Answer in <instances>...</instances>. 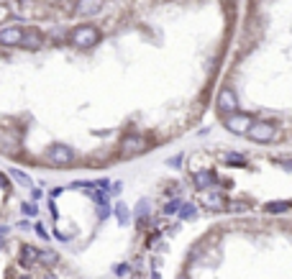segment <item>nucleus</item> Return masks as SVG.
<instances>
[{
  "label": "nucleus",
  "instance_id": "f257e3e1",
  "mask_svg": "<svg viewBox=\"0 0 292 279\" xmlns=\"http://www.w3.org/2000/svg\"><path fill=\"white\" fill-rule=\"evenodd\" d=\"M97 41H100V31L93 29V26H80V29H75V33H72V44H75V46H82V49L95 46Z\"/></svg>",
  "mask_w": 292,
  "mask_h": 279
},
{
  "label": "nucleus",
  "instance_id": "f03ea898",
  "mask_svg": "<svg viewBox=\"0 0 292 279\" xmlns=\"http://www.w3.org/2000/svg\"><path fill=\"white\" fill-rule=\"evenodd\" d=\"M246 133H249V139H254V141L267 143V141H272V136H275V125L264 123V121H251V125L246 128Z\"/></svg>",
  "mask_w": 292,
  "mask_h": 279
},
{
  "label": "nucleus",
  "instance_id": "7ed1b4c3",
  "mask_svg": "<svg viewBox=\"0 0 292 279\" xmlns=\"http://www.w3.org/2000/svg\"><path fill=\"white\" fill-rule=\"evenodd\" d=\"M47 156H49V161L54 167H67V164L75 161V151L67 149V146H54V149H49Z\"/></svg>",
  "mask_w": 292,
  "mask_h": 279
},
{
  "label": "nucleus",
  "instance_id": "20e7f679",
  "mask_svg": "<svg viewBox=\"0 0 292 279\" xmlns=\"http://www.w3.org/2000/svg\"><path fill=\"white\" fill-rule=\"evenodd\" d=\"M251 125V118L249 115H239V113H231L226 118V128L233 131V133H246V128Z\"/></svg>",
  "mask_w": 292,
  "mask_h": 279
},
{
  "label": "nucleus",
  "instance_id": "39448f33",
  "mask_svg": "<svg viewBox=\"0 0 292 279\" xmlns=\"http://www.w3.org/2000/svg\"><path fill=\"white\" fill-rule=\"evenodd\" d=\"M21 36H23L21 26H5V29H0V44L16 46V44H21Z\"/></svg>",
  "mask_w": 292,
  "mask_h": 279
},
{
  "label": "nucleus",
  "instance_id": "423d86ee",
  "mask_svg": "<svg viewBox=\"0 0 292 279\" xmlns=\"http://www.w3.org/2000/svg\"><path fill=\"white\" fill-rule=\"evenodd\" d=\"M121 149L126 151V154H144V151H146V139H141V136H126L121 141Z\"/></svg>",
  "mask_w": 292,
  "mask_h": 279
},
{
  "label": "nucleus",
  "instance_id": "0eeeda50",
  "mask_svg": "<svg viewBox=\"0 0 292 279\" xmlns=\"http://www.w3.org/2000/svg\"><path fill=\"white\" fill-rule=\"evenodd\" d=\"M218 108H221L223 113H233L236 108H239V100H236L233 90H221V95H218Z\"/></svg>",
  "mask_w": 292,
  "mask_h": 279
},
{
  "label": "nucleus",
  "instance_id": "6e6552de",
  "mask_svg": "<svg viewBox=\"0 0 292 279\" xmlns=\"http://www.w3.org/2000/svg\"><path fill=\"white\" fill-rule=\"evenodd\" d=\"M21 44H23L26 49H41L44 39H41V33H39V31H29V33H23V36H21Z\"/></svg>",
  "mask_w": 292,
  "mask_h": 279
},
{
  "label": "nucleus",
  "instance_id": "1a4fd4ad",
  "mask_svg": "<svg viewBox=\"0 0 292 279\" xmlns=\"http://www.w3.org/2000/svg\"><path fill=\"white\" fill-rule=\"evenodd\" d=\"M223 195L221 192H208L205 195V208L208 210H223Z\"/></svg>",
  "mask_w": 292,
  "mask_h": 279
},
{
  "label": "nucleus",
  "instance_id": "9d476101",
  "mask_svg": "<svg viewBox=\"0 0 292 279\" xmlns=\"http://www.w3.org/2000/svg\"><path fill=\"white\" fill-rule=\"evenodd\" d=\"M21 262H23L26 266L33 264V262H39V248L31 246V244H26V246L21 248Z\"/></svg>",
  "mask_w": 292,
  "mask_h": 279
},
{
  "label": "nucleus",
  "instance_id": "9b49d317",
  "mask_svg": "<svg viewBox=\"0 0 292 279\" xmlns=\"http://www.w3.org/2000/svg\"><path fill=\"white\" fill-rule=\"evenodd\" d=\"M103 0H80L77 3V13H97Z\"/></svg>",
  "mask_w": 292,
  "mask_h": 279
},
{
  "label": "nucleus",
  "instance_id": "f8f14e48",
  "mask_svg": "<svg viewBox=\"0 0 292 279\" xmlns=\"http://www.w3.org/2000/svg\"><path fill=\"white\" fill-rule=\"evenodd\" d=\"M149 210H151V205H149V200H139V205H136V220H139V226H144L146 223V218H149Z\"/></svg>",
  "mask_w": 292,
  "mask_h": 279
},
{
  "label": "nucleus",
  "instance_id": "ddd939ff",
  "mask_svg": "<svg viewBox=\"0 0 292 279\" xmlns=\"http://www.w3.org/2000/svg\"><path fill=\"white\" fill-rule=\"evenodd\" d=\"M215 174L213 172H197L195 174V185L200 187V190H203V187H211V185H215Z\"/></svg>",
  "mask_w": 292,
  "mask_h": 279
},
{
  "label": "nucleus",
  "instance_id": "4468645a",
  "mask_svg": "<svg viewBox=\"0 0 292 279\" xmlns=\"http://www.w3.org/2000/svg\"><path fill=\"white\" fill-rule=\"evenodd\" d=\"M195 213H197V208H195L193 202H179V210H177L179 220H190V218H195Z\"/></svg>",
  "mask_w": 292,
  "mask_h": 279
},
{
  "label": "nucleus",
  "instance_id": "2eb2a0df",
  "mask_svg": "<svg viewBox=\"0 0 292 279\" xmlns=\"http://www.w3.org/2000/svg\"><path fill=\"white\" fill-rule=\"evenodd\" d=\"M11 174H13V179L18 185H23V187H29V190H33V182H31V177L29 174H23L21 169H11Z\"/></svg>",
  "mask_w": 292,
  "mask_h": 279
},
{
  "label": "nucleus",
  "instance_id": "dca6fc26",
  "mask_svg": "<svg viewBox=\"0 0 292 279\" xmlns=\"http://www.w3.org/2000/svg\"><path fill=\"white\" fill-rule=\"evenodd\" d=\"M39 262L47 264V266H51V264L59 262V256H57V251H39Z\"/></svg>",
  "mask_w": 292,
  "mask_h": 279
},
{
  "label": "nucleus",
  "instance_id": "f3484780",
  "mask_svg": "<svg viewBox=\"0 0 292 279\" xmlns=\"http://www.w3.org/2000/svg\"><path fill=\"white\" fill-rule=\"evenodd\" d=\"M264 210H267V213H275V215H279V213H287V210H290V202H287V200H282V202H269Z\"/></svg>",
  "mask_w": 292,
  "mask_h": 279
},
{
  "label": "nucleus",
  "instance_id": "a211bd4d",
  "mask_svg": "<svg viewBox=\"0 0 292 279\" xmlns=\"http://www.w3.org/2000/svg\"><path fill=\"white\" fill-rule=\"evenodd\" d=\"M223 208H226L228 213H249L251 205H249V202H226Z\"/></svg>",
  "mask_w": 292,
  "mask_h": 279
},
{
  "label": "nucleus",
  "instance_id": "6ab92c4d",
  "mask_svg": "<svg viewBox=\"0 0 292 279\" xmlns=\"http://www.w3.org/2000/svg\"><path fill=\"white\" fill-rule=\"evenodd\" d=\"M115 213H118V220H121L123 223V226H126V223H129L131 220V210L129 208H126V205L121 202V205H118V208H115Z\"/></svg>",
  "mask_w": 292,
  "mask_h": 279
},
{
  "label": "nucleus",
  "instance_id": "aec40b11",
  "mask_svg": "<svg viewBox=\"0 0 292 279\" xmlns=\"http://www.w3.org/2000/svg\"><path fill=\"white\" fill-rule=\"evenodd\" d=\"M177 210H179V200H172V202L164 205V210H162V213L169 218V215H177Z\"/></svg>",
  "mask_w": 292,
  "mask_h": 279
},
{
  "label": "nucleus",
  "instance_id": "412c9836",
  "mask_svg": "<svg viewBox=\"0 0 292 279\" xmlns=\"http://www.w3.org/2000/svg\"><path fill=\"white\" fill-rule=\"evenodd\" d=\"M23 215H36V202H23Z\"/></svg>",
  "mask_w": 292,
  "mask_h": 279
},
{
  "label": "nucleus",
  "instance_id": "4be33fe9",
  "mask_svg": "<svg viewBox=\"0 0 292 279\" xmlns=\"http://www.w3.org/2000/svg\"><path fill=\"white\" fill-rule=\"evenodd\" d=\"M226 161H231V164H243V156H239V154H228Z\"/></svg>",
  "mask_w": 292,
  "mask_h": 279
},
{
  "label": "nucleus",
  "instance_id": "5701e85b",
  "mask_svg": "<svg viewBox=\"0 0 292 279\" xmlns=\"http://www.w3.org/2000/svg\"><path fill=\"white\" fill-rule=\"evenodd\" d=\"M126 272H129V266H126V264H118V266H115V274H118V277H126Z\"/></svg>",
  "mask_w": 292,
  "mask_h": 279
},
{
  "label": "nucleus",
  "instance_id": "b1692460",
  "mask_svg": "<svg viewBox=\"0 0 292 279\" xmlns=\"http://www.w3.org/2000/svg\"><path fill=\"white\" fill-rule=\"evenodd\" d=\"M36 233H39V236H41V238H49V233H47V228H44V226H41V223H39V226H36Z\"/></svg>",
  "mask_w": 292,
  "mask_h": 279
},
{
  "label": "nucleus",
  "instance_id": "393cba45",
  "mask_svg": "<svg viewBox=\"0 0 292 279\" xmlns=\"http://www.w3.org/2000/svg\"><path fill=\"white\" fill-rule=\"evenodd\" d=\"M111 195H121V182H115V185H113V192H111Z\"/></svg>",
  "mask_w": 292,
  "mask_h": 279
},
{
  "label": "nucleus",
  "instance_id": "a878e982",
  "mask_svg": "<svg viewBox=\"0 0 292 279\" xmlns=\"http://www.w3.org/2000/svg\"><path fill=\"white\" fill-rule=\"evenodd\" d=\"M31 197H33V200H39V197H41V190H36V187H33V190H31Z\"/></svg>",
  "mask_w": 292,
  "mask_h": 279
},
{
  "label": "nucleus",
  "instance_id": "bb28decb",
  "mask_svg": "<svg viewBox=\"0 0 292 279\" xmlns=\"http://www.w3.org/2000/svg\"><path fill=\"white\" fill-rule=\"evenodd\" d=\"M0 187H5V190H8V177H3V174H0Z\"/></svg>",
  "mask_w": 292,
  "mask_h": 279
},
{
  "label": "nucleus",
  "instance_id": "cd10ccee",
  "mask_svg": "<svg viewBox=\"0 0 292 279\" xmlns=\"http://www.w3.org/2000/svg\"><path fill=\"white\" fill-rule=\"evenodd\" d=\"M44 279H57V277H54V274H49V272H47V274H44Z\"/></svg>",
  "mask_w": 292,
  "mask_h": 279
},
{
  "label": "nucleus",
  "instance_id": "c85d7f7f",
  "mask_svg": "<svg viewBox=\"0 0 292 279\" xmlns=\"http://www.w3.org/2000/svg\"><path fill=\"white\" fill-rule=\"evenodd\" d=\"M21 279H31V277H21Z\"/></svg>",
  "mask_w": 292,
  "mask_h": 279
},
{
  "label": "nucleus",
  "instance_id": "c756f323",
  "mask_svg": "<svg viewBox=\"0 0 292 279\" xmlns=\"http://www.w3.org/2000/svg\"><path fill=\"white\" fill-rule=\"evenodd\" d=\"M0 246H3V241H0Z\"/></svg>",
  "mask_w": 292,
  "mask_h": 279
}]
</instances>
